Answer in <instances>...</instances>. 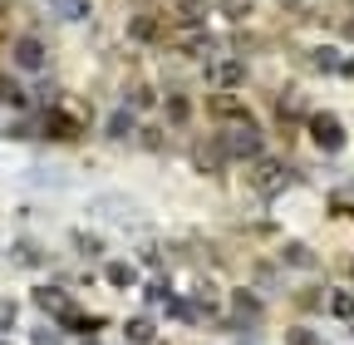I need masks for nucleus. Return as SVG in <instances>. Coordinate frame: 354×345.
<instances>
[{"mask_svg":"<svg viewBox=\"0 0 354 345\" xmlns=\"http://www.w3.org/2000/svg\"><path fill=\"white\" fill-rule=\"evenodd\" d=\"M286 262H290V267H310V262H315V256H310L305 247H286Z\"/></svg>","mask_w":354,"mask_h":345,"instance_id":"nucleus-15","label":"nucleus"},{"mask_svg":"<svg viewBox=\"0 0 354 345\" xmlns=\"http://www.w3.org/2000/svg\"><path fill=\"white\" fill-rule=\"evenodd\" d=\"M197 158H202V168H216V163H221V158H227V153H216L212 143H202V148H197Z\"/></svg>","mask_w":354,"mask_h":345,"instance_id":"nucleus-18","label":"nucleus"},{"mask_svg":"<svg viewBox=\"0 0 354 345\" xmlns=\"http://www.w3.org/2000/svg\"><path fill=\"white\" fill-rule=\"evenodd\" d=\"M232 306H236L241 321H256V316H261V306H256V296H251V291H232Z\"/></svg>","mask_w":354,"mask_h":345,"instance_id":"nucleus-7","label":"nucleus"},{"mask_svg":"<svg viewBox=\"0 0 354 345\" xmlns=\"http://www.w3.org/2000/svg\"><path fill=\"white\" fill-rule=\"evenodd\" d=\"M128 104H133V109H153V104H158V94L148 89V84H138V89H128Z\"/></svg>","mask_w":354,"mask_h":345,"instance_id":"nucleus-10","label":"nucleus"},{"mask_svg":"<svg viewBox=\"0 0 354 345\" xmlns=\"http://www.w3.org/2000/svg\"><path fill=\"white\" fill-rule=\"evenodd\" d=\"M286 178H290V172H286L281 163H271V158H261V168H256V183H261L266 193H276V188H281Z\"/></svg>","mask_w":354,"mask_h":345,"instance_id":"nucleus-5","label":"nucleus"},{"mask_svg":"<svg viewBox=\"0 0 354 345\" xmlns=\"http://www.w3.org/2000/svg\"><path fill=\"white\" fill-rule=\"evenodd\" d=\"M315 64H320V69H339L344 55H335V50H315Z\"/></svg>","mask_w":354,"mask_h":345,"instance_id":"nucleus-16","label":"nucleus"},{"mask_svg":"<svg viewBox=\"0 0 354 345\" xmlns=\"http://www.w3.org/2000/svg\"><path fill=\"white\" fill-rule=\"evenodd\" d=\"M177 15H183L187 25H197V20L207 15V0H177Z\"/></svg>","mask_w":354,"mask_h":345,"instance_id":"nucleus-9","label":"nucleus"},{"mask_svg":"<svg viewBox=\"0 0 354 345\" xmlns=\"http://www.w3.org/2000/svg\"><path fill=\"white\" fill-rule=\"evenodd\" d=\"M339 74H349V79H354V60H344V64H339Z\"/></svg>","mask_w":354,"mask_h":345,"instance_id":"nucleus-23","label":"nucleus"},{"mask_svg":"<svg viewBox=\"0 0 354 345\" xmlns=\"http://www.w3.org/2000/svg\"><path fill=\"white\" fill-rule=\"evenodd\" d=\"M109 281H113V286H133V267H123V262H109Z\"/></svg>","mask_w":354,"mask_h":345,"instance_id":"nucleus-12","label":"nucleus"},{"mask_svg":"<svg viewBox=\"0 0 354 345\" xmlns=\"http://www.w3.org/2000/svg\"><path fill=\"white\" fill-rule=\"evenodd\" d=\"M221 10H227L232 20H246V15H251V0H227V6H221Z\"/></svg>","mask_w":354,"mask_h":345,"instance_id":"nucleus-17","label":"nucleus"},{"mask_svg":"<svg viewBox=\"0 0 354 345\" xmlns=\"http://www.w3.org/2000/svg\"><path fill=\"white\" fill-rule=\"evenodd\" d=\"M74 242H79V251H84V256H99V251H104V242H99V237H88V232H79Z\"/></svg>","mask_w":354,"mask_h":345,"instance_id":"nucleus-14","label":"nucleus"},{"mask_svg":"<svg viewBox=\"0 0 354 345\" xmlns=\"http://www.w3.org/2000/svg\"><path fill=\"white\" fill-rule=\"evenodd\" d=\"M310 139H315L325 153H335V148L344 143V123H339L335 114H315V118H310Z\"/></svg>","mask_w":354,"mask_h":345,"instance_id":"nucleus-2","label":"nucleus"},{"mask_svg":"<svg viewBox=\"0 0 354 345\" xmlns=\"http://www.w3.org/2000/svg\"><path fill=\"white\" fill-rule=\"evenodd\" d=\"M162 114H167V123L177 128V123H187V99H167L162 104Z\"/></svg>","mask_w":354,"mask_h":345,"instance_id":"nucleus-11","label":"nucleus"},{"mask_svg":"<svg viewBox=\"0 0 354 345\" xmlns=\"http://www.w3.org/2000/svg\"><path fill=\"white\" fill-rule=\"evenodd\" d=\"M241 79H246V64L241 60H216L212 64V84H216V89H236Z\"/></svg>","mask_w":354,"mask_h":345,"instance_id":"nucleus-3","label":"nucleus"},{"mask_svg":"<svg viewBox=\"0 0 354 345\" xmlns=\"http://www.w3.org/2000/svg\"><path fill=\"white\" fill-rule=\"evenodd\" d=\"M0 94H6L10 104H25V89H20V84H6V89H0Z\"/></svg>","mask_w":354,"mask_h":345,"instance_id":"nucleus-21","label":"nucleus"},{"mask_svg":"<svg viewBox=\"0 0 354 345\" xmlns=\"http://www.w3.org/2000/svg\"><path fill=\"white\" fill-rule=\"evenodd\" d=\"M128 335H133V340H148V335H153V326H148V321L138 316V321H133V326H128Z\"/></svg>","mask_w":354,"mask_h":345,"instance_id":"nucleus-19","label":"nucleus"},{"mask_svg":"<svg viewBox=\"0 0 354 345\" xmlns=\"http://www.w3.org/2000/svg\"><path fill=\"white\" fill-rule=\"evenodd\" d=\"M128 35H133V39H158V25H153V20H133Z\"/></svg>","mask_w":354,"mask_h":345,"instance_id":"nucleus-13","label":"nucleus"},{"mask_svg":"<svg viewBox=\"0 0 354 345\" xmlns=\"http://www.w3.org/2000/svg\"><path fill=\"white\" fill-rule=\"evenodd\" d=\"M212 114H216V118H232V123H246V118H251V114H246L241 104H232V99H221V94L212 99Z\"/></svg>","mask_w":354,"mask_h":345,"instance_id":"nucleus-6","label":"nucleus"},{"mask_svg":"<svg viewBox=\"0 0 354 345\" xmlns=\"http://www.w3.org/2000/svg\"><path fill=\"white\" fill-rule=\"evenodd\" d=\"M15 262H39V251H35V247H25V242H20V247H15Z\"/></svg>","mask_w":354,"mask_h":345,"instance_id":"nucleus-20","label":"nucleus"},{"mask_svg":"<svg viewBox=\"0 0 354 345\" xmlns=\"http://www.w3.org/2000/svg\"><path fill=\"white\" fill-rule=\"evenodd\" d=\"M44 60H50V55H44V45H39V39H20V45H15V64L20 69H44Z\"/></svg>","mask_w":354,"mask_h":345,"instance_id":"nucleus-4","label":"nucleus"},{"mask_svg":"<svg viewBox=\"0 0 354 345\" xmlns=\"http://www.w3.org/2000/svg\"><path fill=\"white\" fill-rule=\"evenodd\" d=\"M128 134H133V109H118L109 118V139H128Z\"/></svg>","mask_w":354,"mask_h":345,"instance_id":"nucleus-8","label":"nucleus"},{"mask_svg":"<svg viewBox=\"0 0 354 345\" xmlns=\"http://www.w3.org/2000/svg\"><path fill=\"white\" fill-rule=\"evenodd\" d=\"M290 345H315V335H310V330H290Z\"/></svg>","mask_w":354,"mask_h":345,"instance_id":"nucleus-22","label":"nucleus"},{"mask_svg":"<svg viewBox=\"0 0 354 345\" xmlns=\"http://www.w3.org/2000/svg\"><path fill=\"white\" fill-rule=\"evenodd\" d=\"M216 143H221V153H227V158H261V134H256L251 118H246V123H227Z\"/></svg>","mask_w":354,"mask_h":345,"instance_id":"nucleus-1","label":"nucleus"}]
</instances>
